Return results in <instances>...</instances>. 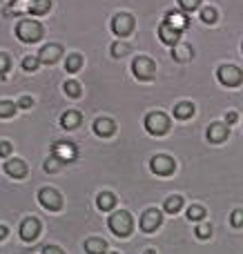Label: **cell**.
<instances>
[{
	"label": "cell",
	"instance_id": "cell-1",
	"mask_svg": "<svg viewBox=\"0 0 243 254\" xmlns=\"http://www.w3.org/2000/svg\"><path fill=\"white\" fill-rule=\"evenodd\" d=\"M107 225H110V230L116 234V237H129V234H132V228H134V221H132V214H129V212L121 210L107 219Z\"/></svg>",
	"mask_w": 243,
	"mask_h": 254
},
{
	"label": "cell",
	"instance_id": "cell-2",
	"mask_svg": "<svg viewBox=\"0 0 243 254\" xmlns=\"http://www.w3.org/2000/svg\"><path fill=\"white\" fill-rule=\"evenodd\" d=\"M16 36L22 43H36L43 38V25L36 20H20L16 25Z\"/></svg>",
	"mask_w": 243,
	"mask_h": 254
},
{
	"label": "cell",
	"instance_id": "cell-3",
	"mask_svg": "<svg viewBox=\"0 0 243 254\" xmlns=\"http://www.w3.org/2000/svg\"><path fill=\"white\" fill-rule=\"evenodd\" d=\"M217 78L226 87H239L243 83V71L237 65H221L217 69Z\"/></svg>",
	"mask_w": 243,
	"mask_h": 254
},
{
	"label": "cell",
	"instance_id": "cell-4",
	"mask_svg": "<svg viewBox=\"0 0 243 254\" xmlns=\"http://www.w3.org/2000/svg\"><path fill=\"white\" fill-rule=\"evenodd\" d=\"M145 129L152 136H163L170 129V119L163 112H152V114L145 116Z\"/></svg>",
	"mask_w": 243,
	"mask_h": 254
},
{
	"label": "cell",
	"instance_id": "cell-5",
	"mask_svg": "<svg viewBox=\"0 0 243 254\" xmlns=\"http://www.w3.org/2000/svg\"><path fill=\"white\" fill-rule=\"evenodd\" d=\"M132 71H134V76H136L138 80H152L154 78V74H156V65H154L152 58L136 56L134 58V63H132Z\"/></svg>",
	"mask_w": 243,
	"mask_h": 254
},
{
	"label": "cell",
	"instance_id": "cell-6",
	"mask_svg": "<svg viewBox=\"0 0 243 254\" xmlns=\"http://www.w3.org/2000/svg\"><path fill=\"white\" fill-rule=\"evenodd\" d=\"M150 167H152V172H154V174H159V176H172L174 170H177L174 158L165 156V154H156V156L150 161Z\"/></svg>",
	"mask_w": 243,
	"mask_h": 254
},
{
	"label": "cell",
	"instance_id": "cell-7",
	"mask_svg": "<svg viewBox=\"0 0 243 254\" xmlns=\"http://www.w3.org/2000/svg\"><path fill=\"white\" fill-rule=\"evenodd\" d=\"M52 152H54V156H56L61 163H69V161H74V158L78 156L76 145L69 143V140H58V143H54L52 145Z\"/></svg>",
	"mask_w": 243,
	"mask_h": 254
},
{
	"label": "cell",
	"instance_id": "cell-8",
	"mask_svg": "<svg viewBox=\"0 0 243 254\" xmlns=\"http://www.w3.org/2000/svg\"><path fill=\"white\" fill-rule=\"evenodd\" d=\"M112 31H114L116 36H129L134 31V16H129V13H116L114 18H112Z\"/></svg>",
	"mask_w": 243,
	"mask_h": 254
},
{
	"label": "cell",
	"instance_id": "cell-9",
	"mask_svg": "<svg viewBox=\"0 0 243 254\" xmlns=\"http://www.w3.org/2000/svg\"><path fill=\"white\" fill-rule=\"evenodd\" d=\"M38 201H40V205L47 207V210H52V212H58L62 207V196L56 192V190H52V188L40 190V192H38Z\"/></svg>",
	"mask_w": 243,
	"mask_h": 254
},
{
	"label": "cell",
	"instance_id": "cell-10",
	"mask_svg": "<svg viewBox=\"0 0 243 254\" xmlns=\"http://www.w3.org/2000/svg\"><path fill=\"white\" fill-rule=\"evenodd\" d=\"M161 221H163V216H161L159 210H145L141 216V230L147 234L156 232L161 228Z\"/></svg>",
	"mask_w": 243,
	"mask_h": 254
},
{
	"label": "cell",
	"instance_id": "cell-11",
	"mask_svg": "<svg viewBox=\"0 0 243 254\" xmlns=\"http://www.w3.org/2000/svg\"><path fill=\"white\" fill-rule=\"evenodd\" d=\"M40 234V221L34 219V216H29V219H25L20 223V239L27 243H31L36 237Z\"/></svg>",
	"mask_w": 243,
	"mask_h": 254
},
{
	"label": "cell",
	"instance_id": "cell-12",
	"mask_svg": "<svg viewBox=\"0 0 243 254\" xmlns=\"http://www.w3.org/2000/svg\"><path fill=\"white\" fill-rule=\"evenodd\" d=\"M62 56V47L58 43H52V45H45L43 49H40L38 54V61L45 63V65H54V63H58Z\"/></svg>",
	"mask_w": 243,
	"mask_h": 254
},
{
	"label": "cell",
	"instance_id": "cell-13",
	"mask_svg": "<svg viewBox=\"0 0 243 254\" xmlns=\"http://www.w3.org/2000/svg\"><path fill=\"white\" fill-rule=\"evenodd\" d=\"M230 136V127H228L226 123H212L208 127V140L214 145L223 143V140Z\"/></svg>",
	"mask_w": 243,
	"mask_h": 254
},
{
	"label": "cell",
	"instance_id": "cell-14",
	"mask_svg": "<svg viewBox=\"0 0 243 254\" xmlns=\"http://www.w3.org/2000/svg\"><path fill=\"white\" fill-rule=\"evenodd\" d=\"M165 22H168L172 29H177L179 34H181V31H185L187 27H190V20H187V16L181 11V9H179V11H170L168 18H165Z\"/></svg>",
	"mask_w": 243,
	"mask_h": 254
},
{
	"label": "cell",
	"instance_id": "cell-15",
	"mask_svg": "<svg viewBox=\"0 0 243 254\" xmlns=\"http://www.w3.org/2000/svg\"><path fill=\"white\" fill-rule=\"evenodd\" d=\"M4 172H7L9 176H13V179H25L27 176V163L20 161V158H11V161L4 163Z\"/></svg>",
	"mask_w": 243,
	"mask_h": 254
},
{
	"label": "cell",
	"instance_id": "cell-16",
	"mask_svg": "<svg viewBox=\"0 0 243 254\" xmlns=\"http://www.w3.org/2000/svg\"><path fill=\"white\" fill-rule=\"evenodd\" d=\"M192 56H194V49H192V45L177 43L172 47V58L177 63H187V61H192Z\"/></svg>",
	"mask_w": 243,
	"mask_h": 254
},
{
	"label": "cell",
	"instance_id": "cell-17",
	"mask_svg": "<svg viewBox=\"0 0 243 254\" xmlns=\"http://www.w3.org/2000/svg\"><path fill=\"white\" fill-rule=\"evenodd\" d=\"M94 131L98 136H103V138H107V136H112L116 131V123L112 119H96L94 121Z\"/></svg>",
	"mask_w": 243,
	"mask_h": 254
},
{
	"label": "cell",
	"instance_id": "cell-18",
	"mask_svg": "<svg viewBox=\"0 0 243 254\" xmlns=\"http://www.w3.org/2000/svg\"><path fill=\"white\" fill-rule=\"evenodd\" d=\"M159 38L163 40L165 45H172V47H174V45L179 43V31H177V29H172V27H170L168 22L163 20V22L159 25Z\"/></svg>",
	"mask_w": 243,
	"mask_h": 254
},
{
	"label": "cell",
	"instance_id": "cell-19",
	"mask_svg": "<svg viewBox=\"0 0 243 254\" xmlns=\"http://www.w3.org/2000/svg\"><path fill=\"white\" fill-rule=\"evenodd\" d=\"M80 123H83V114L76 112V110H69V112H65V114L61 116V125L65 127V129H76Z\"/></svg>",
	"mask_w": 243,
	"mask_h": 254
},
{
	"label": "cell",
	"instance_id": "cell-20",
	"mask_svg": "<svg viewBox=\"0 0 243 254\" xmlns=\"http://www.w3.org/2000/svg\"><path fill=\"white\" fill-rule=\"evenodd\" d=\"M105 250H107L105 241H103V239H98V237H92V239H87V241H85V252H87V254H105Z\"/></svg>",
	"mask_w": 243,
	"mask_h": 254
},
{
	"label": "cell",
	"instance_id": "cell-21",
	"mask_svg": "<svg viewBox=\"0 0 243 254\" xmlns=\"http://www.w3.org/2000/svg\"><path fill=\"white\" fill-rule=\"evenodd\" d=\"M96 205H98V210L110 212L112 207H116V196L112 192H101L96 198Z\"/></svg>",
	"mask_w": 243,
	"mask_h": 254
},
{
	"label": "cell",
	"instance_id": "cell-22",
	"mask_svg": "<svg viewBox=\"0 0 243 254\" xmlns=\"http://www.w3.org/2000/svg\"><path fill=\"white\" fill-rule=\"evenodd\" d=\"M192 114H194V105H192V103H187V101L179 103V105L174 107V116H177V119H181V121L192 119Z\"/></svg>",
	"mask_w": 243,
	"mask_h": 254
},
{
	"label": "cell",
	"instance_id": "cell-23",
	"mask_svg": "<svg viewBox=\"0 0 243 254\" xmlns=\"http://www.w3.org/2000/svg\"><path fill=\"white\" fill-rule=\"evenodd\" d=\"M49 7H52V0H31L29 13H34V16H43V13L49 11Z\"/></svg>",
	"mask_w": 243,
	"mask_h": 254
},
{
	"label": "cell",
	"instance_id": "cell-24",
	"mask_svg": "<svg viewBox=\"0 0 243 254\" xmlns=\"http://www.w3.org/2000/svg\"><path fill=\"white\" fill-rule=\"evenodd\" d=\"M80 67H83V56H80V54H69L65 61V69L69 71V74H74V71H78Z\"/></svg>",
	"mask_w": 243,
	"mask_h": 254
},
{
	"label": "cell",
	"instance_id": "cell-25",
	"mask_svg": "<svg viewBox=\"0 0 243 254\" xmlns=\"http://www.w3.org/2000/svg\"><path fill=\"white\" fill-rule=\"evenodd\" d=\"M163 207H165V212H168V214H177V212L183 207V198L181 196H170L168 201H165Z\"/></svg>",
	"mask_w": 243,
	"mask_h": 254
},
{
	"label": "cell",
	"instance_id": "cell-26",
	"mask_svg": "<svg viewBox=\"0 0 243 254\" xmlns=\"http://www.w3.org/2000/svg\"><path fill=\"white\" fill-rule=\"evenodd\" d=\"M13 114H16V103L0 101V119H11Z\"/></svg>",
	"mask_w": 243,
	"mask_h": 254
},
{
	"label": "cell",
	"instance_id": "cell-27",
	"mask_svg": "<svg viewBox=\"0 0 243 254\" xmlns=\"http://www.w3.org/2000/svg\"><path fill=\"white\" fill-rule=\"evenodd\" d=\"M187 219L190 221H203L205 219V207L203 205H190L187 207Z\"/></svg>",
	"mask_w": 243,
	"mask_h": 254
},
{
	"label": "cell",
	"instance_id": "cell-28",
	"mask_svg": "<svg viewBox=\"0 0 243 254\" xmlns=\"http://www.w3.org/2000/svg\"><path fill=\"white\" fill-rule=\"evenodd\" d=\"M125 54H129V43H112V56L114 58H123Z\"/></svg>",
	"mask_w": 243,
	"mask_h": 254
},
{
	"label": "cell",
	"instance_id": "cell-29",
	"mask_svg": "<svg viewBox=\"0 0 243 254\" xmlns=\"http://www.w3.org/2000/svg\"><path fill=\"white\" fill-rule=\"evenodd\" d=\"M62 89H65V94L69 98H78L80 96V85L76 83V80H67V83L62 85Z\"/></svg>",
	"mask_w": 243,
	"mask_h": 254
},
{
	"label": "cell",
	"instance_id": "cell-30",
	"mask_svg": "<svg viewBox=\"0 0 243 254\" xmlns=\"http://www.w3.org/2000/svg\"><path fill=\"white\" fill-rule=\"evenodd\" d=\"M217 9L214 7H201V20L203 22H208V25H212L214 20H217Z\"/></svg>",
	"mask_w": 243,
	"mask_h": 254
},
{
	"label": "cell",
	"instance_id": "cell-31",
	"mask_svg": "<svg viewBox=\"0 0 243 254\" xmlns=\"http://www.w3.org/2000/svg\"><path fill=\"white\" fill-rule=\"evenodd\" d=\"M29 4H31V0H11V13L29 11Z\"/></svg>",
	"mask_w": 243,
	"mask_h": 254
},
{
	"label": "cell",
	"instance_id": "cell-32",
	"mask_svg": "<svg viewBox=\"0 0 243 254\" xmlns=\"http://www.w3.org/2000/svg\"><path fill=\"white\" fill-rule=\"evenodd\" d=\"M194 234L199 239H210V234H212V225L210 223H199L196 225V230H194Z\"/></svg>",
	"mask_w": 243,
	"mask_h": 254
},
{
	"label": "cell",
	"instance_id": "cell-33",
	"mask_svg": "<svg viewBox=\"0 0 243 254\" xmlns=\"http://www.w3.org/2000/svg\"><path fill=\"white\" fill-rule=\"evenodd\" d=\"M179 7L181 11H194L201 7V0H179Z\"/></svg>",
	"mask_w": 243,
	"mask_h": 254
},
{
	"label": "cell",
	"instance_id": "cell-34",
	"mask_svg": "<svg viewBox=\"0 0 243 254\" xmlns=\"http://www.w3.org/2000/svg\"><path fill=\"white\" fill-rule=\"evenodd\" d=\"M38 65H40V61L36 56H25L22 58V69L25 71H34Z\"/></svg>",
	"mask_w": 243,
	"mask_h": 254
},
{
	"label": "cell",
	"instance_id": "cell-35",
	"mask_svg": "<svg viewBox=\"0 0 243 254\" xmlns=\"http://www.w3.org/2000/svg\"><path fill=\"white\" fill-rule=\"evenodd\" d=\"M61 165H62V163L58 161L56 156H52V158H47V161H45V172H49V174H54V172H58V170H61Z\"/></svg>",
	"mask_w": 243,
	"mask_h": 254
},
{
	"label": "cell",
	"instance_id": "cell-36",
	"mask_svg": "<svg viewBox=\"0 0 243 254\" xmlns=\"http://www.w3.org/2000/svg\"><path fill=\"white\" fill-rule=\"evenodd\" d=\"M9 67H11V58H9L4 52H0V76L7 74Z\"/></svg>",
	"mask_w": 243,
	"mask_h": 254
},
{
	"label": "cell",
	"instance_id": "cell-37",
	"mask_svg": "<svg viewBox=\"0 0 243 254\" xmlns=\"http://www.w3.org/2000/svg\"><path fill=\"white\" fill-rule=\"evenodd\" d=\"M230 223L235 225V228H241L243 225V210H235L230 214Z\"/></svg>",
	"mask_w": 243,
	"mask_h": 254
},
{
	"label": "cell",
	"instance_id": "cell-38",
	"mask_svg": "<svg viewBox=\"0 0 243 254\" xmlns=\"http://www.w3.org/2000/svg\"><path fill=\"white\" fill-rule=\"evenodd\" d=\"M31 105H34V101H31L29 96H20V98H18V103H16V110H18V107H20V110H29Z\"/></svg>",
	"mask_w": 243,
	"mask_h": 254
},
{
	"label": "cell",
	"instance_id": "cell-39",
	"mask_svg": "<svg viewBox=\"0 0 243 254\" xmlns=\"http://www.w3.org/2000/svg\"><path fill=\"white\" fill-rule=\"evenodd\" d=\"M13 149H11V143L9 140H0V158H4V156H9Z\"/></svg>",
	"mask_w": 243,
	"mask_h": 254
},
{
	"label": "cell",
	"instance_id": "cell-40",
	"mask_svg": "<svg viewBox=\"0 0 243 254\" xmlns=\"http://www.w3.org/2000/svg\"><path fill=\"white\" fill-rule=\"evenodd\" d=\"M237 121H239V114H237V112H228V114H226V125H228V127L235 125Z\"/></svg>",
	"mask_w": 243,
	"mask_h": 254
},
{
	"label": "cell",
	"instance_id": "cell-41",
	"mask_svg": "<svg viewBox=\"0 0 243 254\" xmlns=\"http://www.w3.org/2000/svg\"><path fill=\"white\" fill-rule=\"evenodd\" d=\"M43 254H65V252L58 246H47V248H43Z\"/></svg>",
	"mask_w": 243,
	"mask_h": 254
},
{
	"label": "cell",
	"instance_id": "cell-42",
	"mask_svg": "<svg viewBox=\"0 0 243 254\" xmlns=\"http://www.w3.org/2000/svg\"><path fill=\"white\" fill-rule=\"evenodd\" d=\"M7 237H9V228L7 225H0V241H4Z\"/></svg>",
	"mask_w": 243,
	"mask_h": 254
},
{
	"label": "cell",
	"instance_id": "cell-43",
	"mask_svg": "<svg viewBox=\"0 0 243 254\" xmlns=\"http://www.w3.org/2000/svg\"><path fill=\"white\" fill-rule=\"evenodd\" d=\"M143 254H156L154 250H145V252H143Z\"/></svg>",
	"mask_w": 243,
	"mask_h": 254
},
{
	"label": "cell",
	"instance_id": "cell-44",
	"mask_svg": "<svg viewBox=\"0 0 243 254\" xmlns=\"http://www.w3.org/2000/svg\"><path fill=\"white\" fill-rule=\"evenodd\" d=\"M112 254H119V252H112Z\"/></svg>",
	"mask_w": 243,
	"mask_h": 254
}]
</instances>
